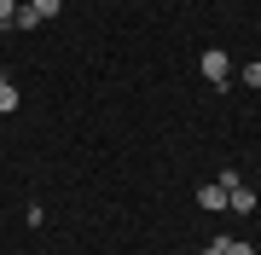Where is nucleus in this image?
<instances>
[{
  "label": "nucleus",
  "mask_w": 261,
  "mask_h": 255,
  "mask_svg": "<svg viewBox=\"0 0 261 255\" xmlns=\"http://www.w3.org/2000/svg\"><path fill=\"white\" fill-rule=\"evenodd\" d=\"M12 110H18V87L0 81V116H12Z\"/></svg>",
  "instance_id": "nucleus-5"
},
{
  "label": "nucleus",
  "mask_w": 261,
  "mask_h": 255,
  "mask_svg": "<svg viewBox=\"0 0 261 255\" xmlns=\"http://www.w3.org/2000/svg\"><path fill=\"white\" fill-rule=\"evenodd\" d=\"M221 249L226 255H255V244H244V238H221Z\"/></svg>",
  "instance_id": "nucleus-7"
},
{
  "label": "nucleus",
  "mask_w": 261,
  "mask_h": 255,
  "mask_svg": "<svg viewBox=\"0 0 261 255\" xmlns=\"http://www.w3.org/2000/svg\"><path fill=\"white\" fill-rule=\"evenodd\" d=\"M23 6H35V18L47 23V18H58V12H64V0H23Z\"/></svg>",
  "instance_id": "nucleus-4"
},
{
  "label": "nucleus",
  "mask_w": 261,
  "mask_h": 255,
  "mask_svg": "<svg viewBox=\"0 0 261 255\" xmlns=\"http://www.w3.org/2000/svg\"><path fill=\"white\" fill-rule=\"evenodd\" d=\"M203 255H226V249H221V244H209V249H203Z\"/></svg>",
  "instance_id": "nucleus-10"
},
{
  "label": "nucleus",
  "mask_w": 261,
  "mask_h": 255,
  "mask_svg": "<svg viewBox=\"0 0 261 255\" xmlns=\"http://www.w3.org/2000/svg\"><path fill=\"white\" fill-rule=\"evenodd\" d=\"M18 6H23V0H18Z\"/></svg>",
  "instance_id": "nucleus-12"
},
{
  "label": "nucleus",
  "mask_w": 261,
  "mask_h": 255,
  "mask_svg": "<svg viewBox=\"0 0 261 255\" xmlns=\"http://www.w3.org/2000/svg\"><path fill=\"white\" fill-rule=\"evenodd\" d=\"M255 186H244V180H238V186H226V209H232V215H255Z\"/></svg>",
  "instance_id": "nucleus-2"
},
{
  "label": "nucleus",
  "mask_w": 261,
  "mask_h": 255,
  "mask_svg": "<svg viewBox=\"0 0 261 255\" xmlns=\"http://www.w3.org/2000/svg\"><path fill=\"white\" fill-rule=\"evenodd\" d=\"M18 18V0H0V23H12Z\"/></svg>",
  "instance_id": "nucleus-9"
},
{
  "label": "nucleus",
  "mask_w": 261,
  "mask_h": 255,
  "mask_svg": "<svg viewBox=\"0 0 261 255\" xmlns=\"http://www.w3.org/2000/svg\"><path fill=\"white\" fill-rule=\"evenodd\" d=\"M244 87H261V58H255V64H244Z\"/></svg>",
  "instance_id": "nucleus-8"
},
{
  "label": "nucleus",
  "mask_w": 261,
  "mask_h": 255,
  "mask_svg": "<svg viewBox=\"0 0 261 255\" xmlns=\"http://www.w3.org/2000/svg\"><path fill=\"white\" fill-rule=\"evenodd\" d=\"M197 70H203V81H215V87H232V58H226L221 47H209L203 58H197Z\"/></svg>",
  "instance_id": "nucleus-1"
},
{
  "label": "nucleus",
  "mask_w": 261,
  "mask_h": 255,
  "mask_svg": "<svg viewBox=\"0 0 261 255\" xmlns=\"http://www.w3.org/2000/svg\"><path fill=\"white\" fill-rule=\"evenodd\" d=\"M12 29H41V18H35V6H18V18H12Z\"/></svg>",
  "instance_id": "nucleus-6"
},
{
  "label": "nucleus",
  "mask_w": 261,
  "mask_h": 255,
  "mask_svg": "<svg viewBox=\"0 0 261 255\" xmlns=\"http://www.w3.org/2000/svg\"><path fill=\"white\" fill-rule=\"evenodd\" d=\"M197 209H209V215H221V209H226V186H221V180L197 186Z\"/></svg>",
  "instance_id": "nucleus-3"
},
{
  "label": "nucleus",
  "mask_w": 261,
  "mask_h": 255,
  "mask_svg": "<svg viewBox=\"0 0 261 255\" xmlns=\"http://www.w3.org/2000/svg\"><path fill=\"white\" fill-rule=\"evenodd\" d=\"M6 29H12V23H0V41H6Z\"/></svg>",
  "instance_id": "nucleus-11"
}]
</instances>
